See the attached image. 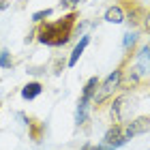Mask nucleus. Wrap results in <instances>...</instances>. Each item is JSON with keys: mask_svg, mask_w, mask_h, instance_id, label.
<instances>
[{"mask_svg": "<svg viewBox=\"0 0 150 150\" xmlns=\"http://www.w3.org/2000/svg\"><path fill=\"white\" fill-rule=\"evenodd\" d=\"M105 22H110V24H122V22H125V9H122L120 4L110 6V9L105 11Z\"/></svg>", "mask_w": 150, "mask_h": 150, "instance_id": "6e6552de", "label": "nucleus"}, {"mask_svg": "<svg viewBox=\"0 0 150 150\" xmlns=\"http://www.w3.org/2000/svg\"><path fill=\"white\" fill-rule=\"evenodd\" d=\"M41 92H43V86H41L39 81H30V84H26V86L22 88V99L32 101V99H37Z\"/></svg>", "mask_w": 150, "mask_h": 150, "instance_id": "1a4fd4ad", "label": "nucleus"}, {"mask_svg": "<svg viewBox=\"0 0 150 150\" xmlns=\"http://www.w3.org/2000/svg\"><path fill=\"white\" fill-rule=\"evenodd\" d=\"M146 28L150 30V11H148V15H146Z\"/></svg>", "mask_w": 150, "mask_h": 150, "instance_id": "a211bd4d", "label": "nucleus"}, {"mask_svg": "<svg viewBox=\"0 0 150 150\" xmlns=\"http://www.w3.org/2000/svg\"><path fill=\"white\" fill-rule=\"evenodd\" d=\"M122 75H125V71H122V69H116L114 73H110V75H107V77L99 84L97 94H94V99H92V103L97 105V107L103 103V101H107V99H110L112 94L120 88V84H122Z\"/></svg>", "mask_w": 150, "mask_h": 150, "instance_id": "f03ea898", "label": "nucleus"}, {"mask_svg": "<svg viewBox=\"0 0 150 150\" xmlns=\"http://www.w3.org/2000/svg\"><path fill=\"white\" fill-rule=\"evenodd\" d=\"M101 84V79L94 75V77H90L86 81V86H84V90H81V99L88 101V103H92V99H94V94H97V88Z\"/></svg>", "mask_w": 150, "mask_h": 150, "instance_id": "0eeeda50", "label": "nucleus"}, {"mask_svg": "<svg viewBox=\"0 0 150 150\" xmlns=\"http://www.w3.org/2000/svg\"><path fill=\"white\" fill-rule=\"evenodd\" d=\"M127 137H125V129H122V125H112L110 129L105 131L103 135V144L105 146H110V148H120V146H125L127 144Z\"/></svg>", "mask_w": 150, "mask_h": 150, "instance_id": "20e7f679", "label": "nucleus"}, {"mask_svg": "<svg viewBox=\"0 0 150 150\" xmlns=\"http://www.w3.org/2000/svg\"><path fill=\"white\" fill-rule=\"evenodd\" d=\"M88 107H90L88 101H84V99L77 101V112H75V125H77V127L86 125V120H88Z\"/></svg>", "mask_w": 150, "mask_h": 150, "instance_id": "9b49d317", "label": "nucleus"}, {"mask_svg": "<svg viewBox=\"0 0 150 150\" xmlns=\"http://www.w3.org/2000/svg\"><path fill=\"white\" fill-rule=\"evenodd\" d=\"M75 22H77V13L75 11L64 15L62 19H58V22H45L39 28V41L43 45H52V47L67 45L73 35Z\"/></svg>", "mask_w": 150, "mask_h": 150, "instance_id": "f257e3e1", "label": "nucleus"}, {"mask_svg": "<svg viewBox=\"0 0 150 150\" xmlns=\"http://www.w3.org/2000/svg\"><path fill=\"white\" fill-rule=\"evenodd\" d=\"M13 62H11V58H9V52H0V67L2 69H9Z\"/></svg>", "mask_w": 150, "mask_h": 150, "instance_id": "2eb2a0df", "label": "nucleus"}, {"mask_svg": "<svg viewBox=\"0 0 150 150\" xmlns=\"http://www.w3.org/2000/svg\"><path fill=\"white\" fill-rule=\"evenodd\" d=\"M52 15V9H43V11H37L35 15H32V22H43L45 17Z\"/></svg>", "mask_w": 150, "mask_h": 150, "instance_id": "ddd939ff", "label": "nucleus"}, {"mask_svg": "<svg viewBox=\"0 0 150 150\" xmlns=\"http://www.w3.org/2000/svg\"><path fill=\"white\" fill-rule=\"evenodd\" d=\"M81 150H114V148H110V146H84V148H81Z\"/></svg>", "mask_w": 150, "mask_h": 150, "instance_id": "f3484780", "label": "nucleus"}, {"mask_svg": "<svg viewBox=\"0 0 150 150\" xmlns=\"http://www.w3.org/2000/svg\"><path fill=\"white\" fill-rule=\"evenodd\" d=\"M135 41H137V32H127L125 39H122V47H125V52H129V47L135 45Z\"/></svg>", "mask_w": 150, "mask_h": 150, "instance_id": "f8f14e48", "label": "nucleus"}, {"mask_svg": "<svg viewBox=\"0 0 150 150\" xmlns=\"http://www.w3.org/2000/svg\"><path fill=\"white\" fill-rule=\"evenodd\" d=\"M129 110H131V99H129V94H118V97L114 99V103H112V110H110L112 118H114V125H122Z\"/></svg>", "mask_w": 150, "mask_h": 150, "instance_id": "7ed1b4c3", "label": "nucleus"}, {"mask_svg": "<svg viewBox=\"0 0 150 150\" xmlns=\"http://www.w3.org/2000/svg\"><path fill=\"white\" fill-rule=\"evenodd\" d=\"M77 2L79 0H62V2H60V9H75Z\"/></svg>", "mask_w": 150, "mask_h": 150, "instance_id": "dca6fc26", "label": "nucleus"}, {"mask_svg": "<svg viewBox=\"0 0 150 150\" xmlns=\"http://www.w3.org/2000/svg\"><path fill=\"white\" fill-rule=\"evenodd\" d=\"M28 127H32V139H41V129H43V127H41V125H37V120H32V122H28Z\"/></svg>", "mask_w": 150, "mask_h": 150, "instance_id": "4468645a", "label": "nucleus"}, {"mask_svg": "<svg viewBox=\"0 0 150 150\" xmlns=\"http://www.w3.org/2000/svg\"><path fill=\"white\" fill-rule=\"evenodd\" d=\"M133 71L144 77V75L150 73V45H144L139 50V54H135V64H133Z\"/></svg>", "mask_w": 150, "mask_h": 150, "instance_id": "423d86ee", "label": "nucleus"}, {"mask_svg": "<svg viewBox=\"0 0 150 150\" xmlns=\"http://www.w3.org/2000/svg\"><path fill=\"white\" fill-rule=\"evenodd\" d=\"M4 6H6V0H0V11H2Z\"/></svg>", "mask_w": 150, "mask_h": 150, "instance_id": "6ab92c4d", "label": "nucleus"}, {"mask_svg": "<svg viewBox=\"0 0 150 150\" xmlns=\"http://www.w3.org/2000/svg\"><path fill=\"white\" fill-rule=\"evenodd\" d=\"M122 129H125V137L127 139L135 137V135H142V133H146L150 129V116H139V118L122 125Z\"/></svg>", "mask_w": 150, "mask_h": 150, "instance_id": "39448f33", "label": "nucleus"}, {"mask_svg": "<svg viewBox=\"0 0 150 150\" xmlns=\"http://www.w3.org/2000/svg\"><path fill=\"white\" fill-rule=\"evenodd\" d=\"M88 43H90V37L84 35V37H81V41H79L77 45H75L73 54H71V58H69V67H75V64H77V60L81 58V54H84V50L88 47Z\"/></svg>", "mask_w": 150, "mask_h": 150, "instance_id": "9d476101", "label": "nucleus"}]
</instances>
